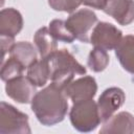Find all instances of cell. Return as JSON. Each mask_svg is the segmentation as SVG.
Wrapping results in <instances>:
<instances>
[{
	"label": "cell",
	"mask_w": 134,
	"mask_h": 134,
	"mask_svg": "<svg viewBox=\"0 0 134 134\" xmlns=\"http://www.w3.org/2000/svg\"><path fill=\"white\" fill-rule=\"evenodd\" d=\"M99 133L132 134L134 133V116L127 111H121L115 115H112L109 119L104 121V125L99 130Z\"/></svg>",
	"instance_id": "obj_11"
},
{
	"label": "cell",
	"mask_w": 134,
	"mask_h": 134,
	"mask_svg": "<svg viewBox=\"0 0 134 134\" xmlns=\"http://www.w3.org/2000/svg\"><path fill=\"white\" fill-rule=\"evenodd\" d=\"M34 42L41 55V59L47 58L58 50L57 40L51 36L47 27H41L36 31L34 36Z\"/></svg>",
	"instance_id": "obj_14"
},
{
	"label": "cell",
	"mask_w": 134,
	"mask_h": 134,
	"mask_svg": "<svg viewBox=\"0 0 134 134\" xmlns=\"http://www.w3.org/2000/svg\"><path fill=\"white\" fill-rule=\"evenodd\" d=\"M83 3L86 6H89V7L95 8V9L104 10L106 3H107V0H83Z\"/></svg>",
	"instance_id": "obj_22"
},
{
	"label": "cell",
	"mask_w": 134,
	"mask_h": 134,
	"mask_svg": "<svg viewBox=\"0 0 134 134\" xmlns=\"http://www.w3.org/2000/svg\"><path fill=\"white\" fill-rule=\"evenodd\" d=\"M74 38L83 43H90L89 34L97 23L95 13L88 8H82L72 13L65 21Z\"/></svg>",
	"instance_id": "obj_5"
},
{
	"label": "cell",
	"mask_w": 134,
	"mask_h": 134,
	"mask_svg": "<svg viewBox=\"0 0 134 134\" xmlns=\"http://www.w3.org/2000/svg\"><path fill=\"white\" fill-rule=\"evenodd\" d=\"M109 64V54L107 50L99 47H94L88 55L87 65L94 72L104 71Z\"/></svg>",
	"instance_id": "obj_17"
},
{
	"label": "cell",
	"mask_w": 134,
	"mask_h": 134,
	"mask_svg": "<svg viewBox=\"0 0 134 134\" xmlns=\"http://www.w3.org/2000/svg\"><path fill=\"white\" fill-rule=\"evenodd\" d=\"M44 59L48 62L51 83L62 89L73 81L75 74L83 75L87 72V69L65 48L58 49Z\"/></svg>",
	"instance_id": "obj_2"
},
{
	"label": "cell",
	"mask_w": 134,
	"mask_h": 134,
	"mask_svg": "<svg viewBox=\"0 0 134 134\" xmlns=\"http://www.w3.org/2000/svg\"><path fill=\"white\" fill-rule=\"evenodd\" d=\"M27 77L37 87H43L50 80L49 66L46 59L36 61L27 68Z\"/></svg>",
	"instance_id": "obj_16"
},
{
	"label": "cell",
	"mask_w": 134,
	"mask_h": 134,
	"mask_svg": "<svg viewBox=\"0 0 134 134\" xmlns=\"http://www.w3.org/2000/svg\"><path fill=\"white\" fill-rule=\"evenodd\" d=\"M49 32L57 41H62L64 43H72L74 41V36L69 30L66 22L61 19H54L49 23Z\"/></svg>",
	"instance_id": "obj_19"
},
{
	"label": "cell",
	"mask_w": 134,
	"mask_h": 134,
	"mask_svg": "<svg viewBox=\"0 0 134 134\" xmlns=\"http://www.w3.org/2000/svg\"><path fill=\"white\" fill-rule=\"evenodd\" d=\"M23 28V17L14 8H3L0 13V36L15 38Z\"/></svg>",
	"instance_id": "obj_12"
},
{
	"label": "cell",
	"mask_w": 134,
	"mask_h": 134,
	"mask_svg": "<svg viewBox=\"0 0 134 134\" xmlns=\"http://www.w3.org/2000/svg\"><path fill=\"white\" fill-rule=\"evenodd\" d=\"M121 39L122 32L115 25L109 22H97L92 29L90 43L94 47L112 50L118 45Z\"/></svg>",
	"instance_id": "obj_6"
},
{
	"label": "cell",
	"mask_w": 134,
	"mask_h": 134,
	"mask_svg": "<svg viewBox=\"0 0 134 134\" xmlns=\"http://www.w3.org/2000/svg\"><path fill=\"white\" fill-rule=\"evenodd\" d=\"M0 41H1V49H2V62H3L5 54L9 52L12 47L15 45V38L0 36Z\"/></svg>",
	"instance_id": "obj_21"
},
{
	"label": "cell",
	"mask_w": 134,
	"mask_h": 134,
	"mask_svg": "<svg viewBox=\"0 0 134 134\" xmlns=\"http://www.w3.org/2000/svg\"><path fill=\"white\" fill-rule=\"evenodd\" d=\"M103 12L120 25H129L134 21V0H107Z\"/></svg>",
	"instance_id": "obj_10"
},
{
	"label": "cell",
	"mask_w": 134,
	"mask_h": 134,
	"mask_svg": "<svg viewBox=\"0 0 134 134\" xmlns=\"http://www.w3.org/2000/svg\"><path fill=\"white\" fill-rule=\"evenodd\" d=\"M9 57L19 61L25 68H28L37 61V50L34 45L27 41H20L15 43L9 51Z\"/></svg>",
	"instance_id": "obj_15"
},
{
	"label": "cell",
	"mask_w": 134,
	"mask_h": 134,
	"mask_svg": "<svg viewBox=\"0 0 134 134\" xmlns=\"http://www.w3.org/2000/svg\"><path fill=\"white\" fill-rule=\"evenodd\" d=\"M30 105L39 122L47 127L61 122L68 111V102L64 90L52 83L38 91Z\"/></svg>",
	"instance_id": "obj_1"
},
{
	"label": "cell",
	"mask_w": 134,
	"mask_h": 134,
	"mask_svg": "<svg viewBox=\"0 0 134 134\" xmlns=\"http://www.w3.org/2000/svg\"><path fill=\"white\" fill-rule=\"evenodd\" d=\"M126 94L118 87H110L104 90L97 99V108L100 120L104 122L109 119L125 103Z\"/></svg>",
	"instance_id": "obj_7"
},
{
	"label": "cell",
	"mask_w": 134,
	"mask_h": 134,
	"mask_svg": "<svg viewBox=\"0 0 134 134\" xmlns=\"http://www.w3.org/2000/svg\"><path fill=\"white\" fill-rule=\"evenodd\" d=\"M69 118L72 127L83 133L95 130L102 121L97 104L93 98L73 103L69 112Z\"/></svg>",
	"instance_id": "obj_3"
},
{
	"label": "cell",
	"mask_w": 134,
	"mask_h": 134,
	"mask_svg": "<svg viewBox=\"0 0 134 134\" xmlns=\"http://www.w3.org/2000/svg\"><path fill=\"white\" fill-rule=\"evenodd\" d=\"M24 70H25V67L19 61L9 57L6 61L2 62L0 76H1V80L6 83L13 79L23 75Z\"/></svg>",
	"instance_id": "obj_18"
},
{
	"label": "cell",
	"mask_w": 134,
	"mask_h": 134,
	"mask_svg": "<svg viewBox=\"0 0 134 134\" xmlns=\"http://www.w3.org/2000/svg\"><path fill=\"white\" fill-rule=\"evenodd\" d=\"M0 133L1 134H30L28 115L14 106L1 102L0 104Z\"/></svg>",
	"instance_id": "obj_4"
},
{
	"label": "cell",
	"mask_w": 134,
	"mask_h": 134,
	"mask_svg": "<svg viewBox=\"0 0 134 134\" xmlns=\"http://www.w3.org/2000/svg\"><path fill=\"white\" fill-rule=\"evenodd\" d=\"M36 87L27 76L21 75L6 82L5 92L8 97L19 104H29L37 93Z\"/></svg>",
	"instance_id": "obj_9"
},
{
	"label": "cell",
	"mask_w": 134,
	"mask_h": 134,
	"mask_svg": "<svg viewBox=\"0 0 134 134\" xmlns=\"http://www.w3.org/2000/svg\"><path fill=\"white\" fill-rule=\"evenodd\" d=\"M83 3V0H48V5L57 12L72 14Z\"/></svg>",
	"instance_id": "obj_20"
},
{
	"label": "cell",
	"mask_w": 134,
	"mask_h": 134,
	"mask_svg": "<svg viewBox=\"0 0 134 134\" xmlns=\"http://www.w3.org/2000/svg\"><path fill=\"white\" fill-rule=\"evenodd\" d=\"M114 50L121 67L129 73L134 74V36L127 35L122 37Z\"/></svg>",
	"instance_id": "obj_13"
},
{
	"label": "cell",
	"mask_w": 134,
	"mask_h": 134,
	"mask_svg": "<svg viewBox=\"0 0 134 134\" xmlns=\"http://www.w3.org/2000/svg\"><path fill=\"white\" fill-rule=\"evenodd\" d=\"M63 90L72 103H77L93 98L97 92V84L93 76L85 75L70 82Z\"/></svg>",
	"instance_id": "obj_8"
}]
</instances>
